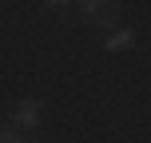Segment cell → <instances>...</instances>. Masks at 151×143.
Here are the masks:
<instances>
[{
    "mask_svg": "<svg viewBox=\"0 0 151 143\" xmlns=\"http://www.w3.org/2000/svg\"><path fill=\"white\" fill-rule=\"evenodd\" d=\"M0 143H24V135L16 127H0Z\"/></svg>",
    "mask_w": 151,
    "mask_h": 143,
    "instance_id": "4",
    "label": "cell"
},
{
    "mask_svg": "<svg viewBox=\"0 0 151 143\" xmlns=\"http://www.w3.org/2000/svg\"><path fill=\"white\" fill-rule=\"evenodd\" d=\"M83 8V16H88L91 24H111L115 20V8L111 4H99V0H88V4H80Z\"/></svg>",
    "mask_w": 151,
    "mask_h": 143,
    "instance_id": "3",
    "label": "cell"
},
{
    "mask_svg": "<svg viewBox=\"0 0 151 143\" xmlns=\"http://www.w3.org/2000/svg\"><path fill=\"white\" fill-rule=\"evenodd\" d=\"M104 48H107V52H127V48H135V32H131V28H115V32H107Z\"/></svg>",
    "mask_w": 151,
    "mask_h": 143,
    "instance_id": "2",
    "label": "cell"
},
{
    "mask_svg": "<svg viewBox=\"0 0 151 143\" xmlns=\"http://www.w3.org/2000/svg\"><path fill=\"white\" fill-rule=\"evenodd\" d=\"M12 127H16V131H32V127H40V99H20V103H16V111H12Z\"/></svg>",
    "mask_w": 151,
    "mask_h": 143,
    "instance_id": "1",
    "label": "cell"
}]
</instances>
